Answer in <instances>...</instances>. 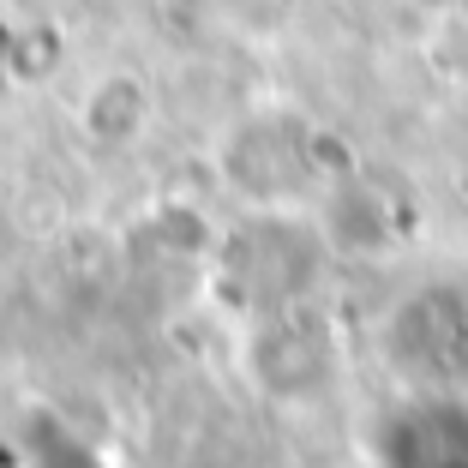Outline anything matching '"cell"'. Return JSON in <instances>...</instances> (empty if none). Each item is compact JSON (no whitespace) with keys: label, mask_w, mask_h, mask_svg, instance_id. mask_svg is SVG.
Here are the masks:
<instances>
[{"label":"cell","mask_w":468,"mask_h":468,"mask_svg":"<svg viewBox=\"0 0 468 468\" xmlns=\"http://www.w3.org/2000/svg\"><path fill=\"white\" fill-rule=\"evenodd\" d=\"M390 355L420 390H468V294L427 289L390 318Z\"/></svg>","instance_id":"obj_1"},{"label":"cell","mask_w":468,"mask_h":468,"mask_svg":"<svg viewBox=\"0 0 468 468\" xmlns=\"http://www.w3.org/2000/svg\"><path fill=\"white\" fill-rule=\"evenodd\" d=\"M378 468H468V390H414L378 420Z\"/></svg>","instance_id":"obj_2"}]
</instances>
